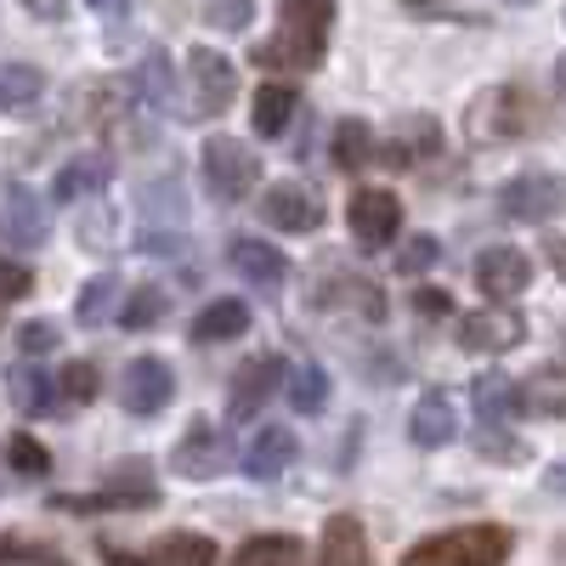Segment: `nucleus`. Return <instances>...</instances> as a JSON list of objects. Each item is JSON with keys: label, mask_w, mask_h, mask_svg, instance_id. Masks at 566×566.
Segmentation results:
<instances>
[{"label": "nucleus", "mask_w": 566, "mask_h": 566, "mask_svg": "<svg viewBox=\"0 0 566 566\" xmlns=\"http://www.w3.org/2000/svg\"><path fill=\"white\" fill-rule=\"evenodd\" d=\"M328 29H335V0H283L277 12V40L261 45V63L283 69H317Z\"/></svg>", "instance_id": "1"}, {"label": "nucleus", "mask_w": 566, "mask_h": 566, "mask_svg": "<svg viewBox=\"0 0 566 566\" xmlns=\"http://www.w3.org/2000/svg\"><path fill=\"white\" fill-rule=\"evenodd\" d=\"M504 555H510V533L476 522V527H448L437 538H419L402 555V566H504Z\"/></svg>", "instance_id": "2"}, {"label": "nucleus", "mask_w": 566, "mask_h": 566, "mask_svg": "<svg viewBox=\"0 0 566 566\" xmlns=\"http://www.w3.org/2000/svg\"><path fill=\"white\" fill-rule=\"evenodd\" d=\"M199 170H205V187L221 205H239V199H250L261 187V159L244 148L239 136H205Z\"/></svg>", "instance_id": "3"}, {"label": "nucleus", "mask_w": 566, "mask_h": 566, "mask_svg": "<svg viewBox=\"0 0 566 566\" xmlns=\"http://www.w3.org/2000/svg\"><path fill=\"white\" fill-rule=\"evenodd\" d=\"M533 125H538V108L522 85H493L488 97L470 108V136H482V142H510Z\"/></svg>", "instance_id": "4"}, {"label": "nucleus", "mask_w": 566, "mask_h": 566, "mask_svg": "<svg viewBox=\"0 0 566 566\" xmlns=\"http://www.w3.org/2000/svg\"><path fill=\"white\" fill-rule=\"evenodd\" d=\"M346 221H352V239L363 250H386L402 232V199L386 193V187H357L352 205H346Z\"/></svg>", "instance_id": "5"}, {"label": "nucleus", "mask_w": 566, "mask_h": 566, "mask_svg": "<svg viewBox=\"0 0 566 566\" xmlns=\"http://www.w3.org/2000/svg\"><path fill=\"white\" fill-rule=\"evenodd\" d=\"M499 210L510 221H555L566 210V176H549V170H527V176H515L504 181V193H499Z\"/></svg>", "instance_id": "6"}, {"label": "nucleus", "mask_w": 566, "mask_h": 566, "mask_svg": "<svg viewBox=\"0 0 566 566\" xmlns=\"http://www.w3.org/2000/svg\"><path fill=\"white\" fill-rule=\"evenodd\" d=\"M187 97H193V114H227L232 97H239V69H232L221 52L199 45L193 57H187Z\"/></svg>", "instance_id": "7"}, {"label": "nucleus", "mask_w": 566, "mask_h": 566, "mask_svg": "<svg viewBox=\"0 0 566 566\" xmlns=\"http://www.w3.org/2000/svg\"><path fill=\"white\" fill-rule=\"evenodd\" d=\"M170 397H176V374H170L165 357H136V363H125V374H119V402H125L130 413H159Z\"/></svg>", "instance_id": "8"}, {"label": "nucleus", "mask_w": 566, "mask_h": 566, "mask_svg": "<svg viewBox=\"0 0 566 566\" xmlns=\"http://www.w3.org/2000/svg\"><path fill=\"white\" fill-rule=\"evenodd\" d=\"M476 283H482V295L493 306H504V301H515L533 283V261L515 250V244H493V250L476 255Z\"/></svg>", "instance_id": "9"}, {"label": "nucleus", "mask_w": 566, "mask_h": 566, "mask_svg": "<svg viewBox=\"0 0 566 566\" xmlns=\"http://www.w3.org/2000/svg\"><path fill=\"white\" fill-rule=\"evenodd\" d=\"M266 221L283 227V232H317L323 227V199L312 193L306 181H272L266 199H261Z\"/></svg>", "instance_id": "10"}, {"label": "nucleus", "mask_w": 566, "mask_h": 566, "mask_svg": "<svg viewBox=\"0 0 566 566\" xmlns=\"http://www.w3.org/2000/svg\"><path fill=\"white\" fill-rule=\"evenodd\" d=\"M45 232H52L45 199L34 193V187H7V199H0V239L34 250V244H45Z\"/></svg>", "instance_id": "11"}, {"label": "nucleus", "mask_w": 566, "mask_h": 566, "mask_svg": "<svg viewBox=\"0 0 566 566\" xmlns=\"http://www.w3.org/2000/svg\"><path fill=\"white\" fill-rule=\"evenodd\" d=\"M301 459V442H295V431L290 424H261V431L250 437V448H244V470L255 482H272V476H283Z\"/></svg>", "instance_id": "12"}, {"label": "nucleus", "mask_w": 566, "mask_h": 566, "mask_svg": "<svg viewBox=\"0 0 566 566\" xmlns=\"http://www.w3.org/2000/svg\"><path fill=\"white\" fill-rule=\"evenodd\" d=\"M522 335H527V323L515 317L510 306H488L476 317H464L459 346L464 352H510V346H522Z\"/></svg>", "instance_id": "13"}, {"label": "nucleus", "mask_w": 566, "mask_h": 566, "mask_svg": "<svg viewBox=\"0 0 566 566\" xmlns=\"http://www.w3.org/2000/svg\"><path fill=\"white\" fill-rule=\"evenodd\" d=\"M227 266L239 272L244 283H255V290H283V277H290V261H283L266 239H232V250H227Z\"/></svg>", "instance_id": "14"}, {"label": "nucleus", "mask_w": 566, "mask_h": 566, "mask_svg": "<svg viewBox=\"0 0 566 566\" xmlns=\"http://www.w3.org/2000/svg\"><path fill=\"white\" fill-rule=\"evenodd\" d=\"M277 374H283V363H277V357H255V363H244L239 374H232L227 413H232V419L261 413V408H266V397H272V386H277Z\"/></svg>", "instance_id": "15"}, {"label": "nucleus", "mask_w": 566, "mask_h": 566, "mask_svg": "<svg viewBox=\"0 0 566 566\" xmlns=\"http://www.w3.org/2000/svg\"><path fill=\"white\" fill-rule=\"evenodd\" d=\"M408 437L419 448H448L459 437V413H453V397L448 391H424L408 413Z\"/></svg>", "instance_id": "16"}, {"label": "nucleus", "mask_w": 566, "mask_h": 566, "mask_svg": "<svg viewBox=\"0 0 566 566\" xmlns=\"http://www.w3.org/2000/svg\"><path fill=\"white\" fill-rule=\"evenodd\" d=\"M227 459H232V448H227V437L221 431H210V424H193V431L181 437V448H176V470L181 476H193V482H205V476H216V470H227Z\"/></svg>", "instance_id": "17"}, {"label": "nucleus", "mask_w": 566, "mask_h": 566, "mask_svg": "<svg viewBox=\"0 0 566 566\" xmlns=\"http://www.w3.org/2000/svg\"><path fill=\"white\" fill-rule=\"evenodd\" d=\"M437 148H442V125L431 114H408L397 125V136L386 142V159L391 165H424V159H437Z\"/></svg>", "instance_id": "18"}, {"label": "nucleus", "mask_w": 566, "mask_h": 566, "mask_svg": "<svg viewBox=\"0 0 566 566\" xmlns=\"http://www.w3.org/2000/svg\"><path fill=\"white\" fill-rule=\"evenodd\" d=\"M108 176H114L108 154H74V159H69V165L57 170V199H63V205L97 199L103 187H108Z\"/></svg>", "instance_id": "19"}, {"label": "nucleus", "mask_w": 566, "mask_h": 566, "mask_svg": "<svg viewBox=\"0 0 566 566\" xmlns=\"http://www.w3.org/2000/svg\"><path fill=\"white\" fill-rule=\"evenodd\" d=\"M45 97V74L34 63H0V114H29Z\"/></svg>", "instance_id": "20"}, {"label": "nucleus", "mask_w": 566, "mask_h": 566, "mask_svg": "<svg viewBox=\"0 0 566 566\" xmlns=\"http://www.w3.org/2000/svg\"><path fill=\"white\" fill-rule=\"evenodd\" d=\"M522 408L533 419H566V374L560 368H533L527 374V386H522Z\"/></svg>", "instance_id": "21"}, {"label": "nucleus", "mask_w": 566, "mask_h": 566, "mask_svg": "<svg viewBox=\"0 0 566 566\" xmlns=\"http://www.w3.org/2000/svg\"><path fill=\"white\" fill-rule=\"evenodd\" d=\"M323 566H368V538L357 515H335L323 527Z\"/></svg>", "instance_id": "22"}, {"label": "nucleus", "mask_w": 566, "mask_h": 566, "mask_svg": "<svg viewBox=\"0 0 566 566\" xmlns=\"http://www.w3.org/2000/svg\"><path fill=\"white\" fill-rule=\"evenodd\" d=\"M130 85H136L142 108H176V69H170L165 52H148V57H142L136 74H130Z\"/></svg>", "instance_id": "23"}, {"label": "nucleus", "mask_w": 566, "mask_h": 566, "mask_svg": "<svg viewBox=\"0 0 566 566\" xmlns=\"http://www.w3.org/2000/svg\"><path fill=\"white\" fill-rule=\"evenodd\" d=\"M232 566H306V549L290 533H261V538H244L239 544Z\"/></svg>", "instance_id": "24"}, {"label": "nucleus", "mask_w": 566, "mask_h": 566, "mask_svg": "<svg viewBox=\"0 0 566 566\" xmlns=\"http://www.w3.org/2000/svg\"><path fill=\"white\" fill-rule=\"evenodd\" d=\"M250 328V306L244 301H210L199 317H193V340H239Z\"/></svg>", "instance_id": "25"}, {"label": "nucleus", "mask_w": 566, "mask_h": 566, "mask_svg": "<svg viewBox=\"0 0 566 566\" xmlns=\"http://www.w3.org/2000/svg\"><path fill=\"white\" fill-rule=\"evenodd\" d=\"M295 85H283V80H272V85H261L255 91V108H250V119H255V130L261 136H283V125L295 119Z\"/></svg>", "instance_id": "26"}, {"label": "nucleus", "mask_w": 566, "mask_h": 566, "mask_svg": "<svg viewBox=\"0 0 566 566\" xmlns=\"http://www.w3.org/2000/svg\"><path fill=\"white\" fill-rule=\"evenodd\" d=\"M374 159H380L374 125H363V119H340V125H335V165H340V170H368Z\"/></svg>", "instance_id": "27"}, {"label": "nucleus", "mask_w": 566, "mask_h": 566, "mask_svg": "<svg viewBox=\"0 0 566 566\" xmlns=\"http://www.w3.org/2000/svg\"><path fill=\"white\" fill-rule=\"evenodd\" d=\"M470 397H476V419H488V424H504L515 408H522V386H510L504 374H476Z\"/></svg>", "instance_id": "28"}, {"label": "nucleus", "mask_w": 566, "mask_h": 566, "mask_svg": "<svg viewBox=\"0 0 566 566\" xmlns=\"http://www.w3.org/2000/svg\"><path fill=\"white\" fill-rule=\"evenodd\" d=\"M114 312H125L119 306V277H91L85 290H80V301H74V317H80V328H103Z\"/></svg>", "instance_id": "29"}, {"label": "nucleus", "mask_w": 566, "mask_h": 566, "mask_svg": "<svg viewBox=\"0 0 566 566\" xmlns=\"http://www.w3.org/2000/svg\"><path fill=\"white\" fill-rule=\"evenodd\" d=\"M216 555H221V549H216L205 533H165L159 549H154L159 566H216Z\"/></svg>", "instance_id": "30"}, {"label": "nucleus", "mask_w": 566, "mask_h": 566, "mask_svg": "<svg viewBox=\"0 0 566 566\" xmlns=\"http://www.w3.org/2000/svg\"><path fill=\"white\" fill-rule=\"evenodd\" d=\"M165 312H170L165 290H159V283H142V290H130V301H125L119 323H125V328H136V335H142V328H154V323H159Z\"/></svg>", "instance_id": "31"}, {"label": "nucleus", "mask_w": 566, "mask_h": 566, "mask_svg": "<svg viewBox=\"0 0 566 566\" xmlns=\"http://www.w3.org/2000/svg\"><path fill=\"white\" fill-rule=\"evenodd\" d=\"M290 402H295V413H317L328 402V374L317 363H301L290 374Z\"/></svg>", "instance_id": "32"}, {"label": "nucleus", "mask_w": 566, "mask_h": 566, "mask_svg": "<svg viewBox=\"0 0 566 566\" xmlns=\"http://www.w3.org/2000/svg\"><path fill=\"white\" fill-rule=\"evenodd\" d=\"M7 397H12L23 413H45V408H52V386H45L40 368H18L12 380H7Z\"/></svg>", "instance_id": "33"}, {"label": "nucleus", "mask_w": 566, "mask_h": 566, "mask_svg": "<svg viewBox=\"0 0 566 566\" xmlns=\"http://www.w3.org/2000/svg\"><path fill=\"white\" fill-rule=\"evenodd\" d=\"M7 459H12V470H18V476H45V470H52V453H45L34 437H23V431L7 442Z\"/></svg>", "instance_id": "34"}, {"label": "nucleus", "mask_w": 566, "mask_h": 566, "mask_svg": "<svg viewBox=\"0 0 566 566\" xmlns=\"http://www.w3.org/2000/svg\"><path fill=\"white\" fill-rule=\"evenodd\" d=\"M57 391H63L69 402H91V397L103 391V380H97V368H91V363H69V368L57 374Z\"/></svg>", "instance_id": "35"}, {"label": "nucleus", "mask_w": 566, "mask_h": 566, "mask_svg": "<svg viewBox=\"0 0 566 566\" xmlns=\"http://www.w3.org/2000/svg\"><path fill=\"white\" fill-rule=\"evenodd\" d=\"M205 18H210L216 29H227V34H239V29H250V18H255V0H205Z\"/></svg>", "instance_id": "36"}, {"label": "nucleus", "mask_w": 566, "mask_h": 566, "mask_svg": "<svg viewBox=\"0 0 566 566\" xmlns=\"http://www.w3.org/2000/svg\"><path fill=\"white\" fill-rule=\"evenodd\" d=\"M442 261V244L431 239V232H419V239H408L402 250H397V266L402 272H424V266H437Z\"/></svg>", "instance_id": "37"}, {"label": "nucleus", "mask_w": 566, "mask_h": 566, "mask_svg": "<svg viewBox=\"0 0 566 566\" xmlns=\"http://www.w3.org/2000/svg\"><path fill=\"white\" fill-rule=\"evenodd\" d=\"M52 346H57V323L34 317V323H23V328H18V352H23V357H45Z\"/></svg>", "instance_id": "38"}, {"label": "nucleus", "mask_w": 566, "mask_h": 566, "mask_svg": "<svg viewBox=\"0 0 566 566\" xmlns=\"http://www.w3.org/2000/svg\"><path fill=\"white\" fill-rule=\"evenodd\" d=\"M29 290H34V272L0 255V301H18V295H29Z\"/></svg>", "instance_id": "39"}, {"label": "nucleus", "mask_w": 566, "mask_h": 566, "mask_svg": "<svg viewBox=\"0 0 566 566\" xmlns=\"http://www.w3.org/2000/svg\"><path fill=\"white\" fill-rule=\"evenodd\" d=\"M448 306H453V301H448L442 290H419V295H413V312H419V317H442Z\"/></svg>", "instance_id": "40"}, {"label": "nucleus", "mask_w": 566, "mask_h": 566, "mask_svg": "<svg viewBox=\"0 0 566 566\" xmlns=\"http://www.w3.org/2000/svg\"><path fill=\"white\" fill-rule=\"evenodd\" d=\"M103 560H108V566H159L154 555L142 560V555H130V549H114V544H103Z\"/></svg>", "instance_id": "41"}, {"label": "nucleus", "mask_w": 566, "mask_h": 566, "mask_svg": "<svg viewBox=\"0 0 566 566\" xmlns=\"http://www.w3.org/2000/svg\"><path fill=\"white\" fill-rule=\"evenodd\" d=\"M34 18H63V0H23Z\"/></svg>", "instance_id": "42"}, {"label": "nucleus", "mask_w": 566, "mask_h": 566, "mask_svg": "<svg viewBox=\"0 0 566 566\" xmlns=\"http://www.w3.org/2000/svg\"><path fill=\"white\" fill-rule=\"evenodd\" d=\"M85 7H91V12H103V18H125L130 0H85Z\"/></svg>", "instance_id": "43"}, {"label": "nucleus", "mask_w": 566, "mask_h": 566, "mask_svg": "<svg viewBox=\"0 0 566 566\" xmlns=\"http://www.w3.org/2000/svg\"><path fill=\"white\" fill-rule=\"evenodd\" d=\"M544 482H549L555 493H566V459H560V464H549V476H544Z\"/></svg>", "instance_id": "44"}, {"label": "nucleus", "mask_w": 566, "mask_h": 566, "mask_svg": "<svg viewBox=\"0 0 566 566\" xmlns=\"http://www.w3.org/2000/svg\"><path fill=\"white\" fill-rule=\"evenodd\" d=\"M555 85H560V97H566V57L555 63Z\"/></svg>", "instance_id": "45"}, {"label": "nucleus", "mask_w": 566, "mask_h": 566, "mask_svg": "<svg viewBox=\"0 0 566 566\" xmlns=\"http://www.w3.org/2000/svg\"><path fill=\"white\" fill-rule=\"evenodd\" d=\"M408 7H431V0H408Z\"/></svg>", "instance_id": "46"}]
</instances>
